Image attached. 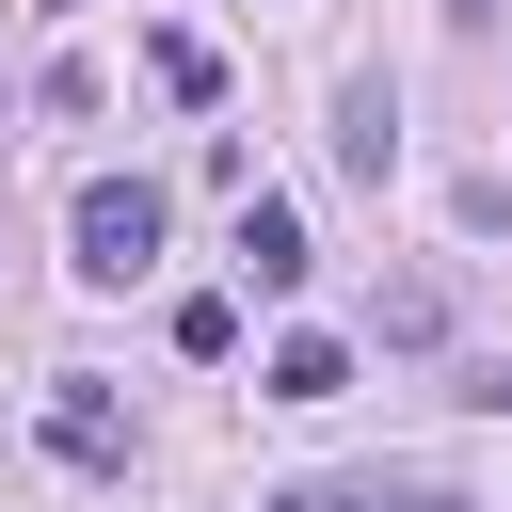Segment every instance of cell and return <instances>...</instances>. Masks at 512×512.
I'll return each instance as SVG.
<instances>
[{
    "mask_svg": "<svg viewBox=\"0 0 512 512\" xmlns=\"http://www.w3.org/2000/svg\"><path fill=\"white\" fill-rule=\"evenodd\" d=\"M64 240H80V288H128V272L160 256V192H144V176H96Z\"/></svg>",
    "mask_w": 512,
    "mask_h": 512,
    "instance_id": "1",
    "label": "cell"
},
{
    "mask_svg": "<svg viewBox=\"0 0 512 512\" xmlns=\"http://www.w3.org/2000/svg\"><path fill=\"white\" fill-rule=\"evenodd\" d=\"M336 176H368V192L400 176V96L384 80H336Z\"/></svg>",
    "mask_w": 512,
    "mask_h": 512,
    "instance_id": "2",
    "label": "cell"
},
{
    "mask_svg": "<svg viewBox=\"0 0 512 512\" xmlns=\"http://www.w3.org/2000/svg\"><path fill=\"white\" fill-rule=\"evenodd\" d=\"M320 256H304V208L288 192H240V288H304Z\"/></svg>",
    "mask_w": 512,
    "mask_h": 512,
    "instance_id": "3",
    "label": "cell"
},
{
    "mask_svg": "<svg viewBox=\"0 0 512 512\" xmlns=\"http://www.w3.org/2000/svg\"><path fill=\"white\" fill-rule=\"evenodd\" d=\"M48 448H64V464H128V416H112V384H80V368H64V384H48Z\"/></svg>",
    "mask_w": 512,
    "mask_h": 512,
    "instance_id": "4",
    "label": "cell"
},
{
    "mask_svg": "<svg viewBox=\"0 0 512 512\" xmlns=\"http://www.w3.org/2000/svg\"><path fill=\"white\" fill-rule=\"evenodd\" d=\"M272 512H464V496H432V480H288Z\"/></svg>",
    "mask_w": 512,
    "mask_h": 512,
    "instance_id": "5",
    "label": "cell"
},
{
    "mask_svg": "<svg viewBox=\"0 0 512 512\" xmlns=\"http://www.w3.org/2000/svg\"><path fill=\"white\" fill-rule=\"evenodd\" d=\"M256 384H272V400H336V384H352V352L304 320V336H272V368H256Z\"/></svg>",
    "mask_w": 512,
    "mask_h": 512,
    "instance_id": "6",
    "label": "cell"
},
{
    "mask_svg": "<svg viewBox=\"0 0 512 512\" xmlns=\"http://www.w3.org/2000/svg\"><path fill=\"white\" fill-rule=\"evenodd\" d=\"M144 64H160V96H192V112H208V96H224V48H208V32H160V48H144Z\"/></svg>",
    "mask_w": 512,
    "mask_h": 512,
    "instance_id": "7",
    "label": "cell"
},
{
    "mask_svg": "<svg viewBox=\"0 0 512 512\" xmlns=\"http://www.w3.org/2000/svg\"><path fill=\"white\" fill-rule=\"evenodd\" d=\"M176 352H192V368H224V352H240V304H224V288H192V304H176Z\"/></svg>",
    "mask_w": 512,
    "mask_h": 512,
    "instance_id": "8",
    "label": "cell"
},
{
    "mask_svg": "<svg viewBox=\"0 0 512 512\" xmlns=\"http://www.w3.org/2000/svg\"><path fill=\"white\" fill-rule=\"evenodd\" d=\"M448 16H464V32H496V16H512V0H448Z\"/></svg>",
    "mask_w": 512,
    "mask_h": 512,
    "instance_id": "9",
    "label": "cell"
}]
</instances>
